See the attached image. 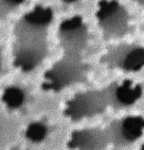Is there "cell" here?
<instances>
[{
  "instance_id": "6da1fadb",
  "label": "cell",
  "mask_w": 144,
  "mask_h": 150,
  "mask_svg": "<svg viewBox=\"0 0 144 150\" xmlns=\"http://www.w3.org/2000/svg\"><path fill=\"white\" fill-rule=\"evenodd\" d=\"M14 47V65L24 71L34 69L48 53L43 30L46 27L35 25L24 21Z\"/></svg>"
},
{
  "instance_id": "7a4b0ae2",
  "label": "cell",
  "mask_w": 144,
  "mask_h": 150,
  "mask_svg": "<svg viewBox=\"0 0 144 150\" xmlns=\"http://www.w3.org/2000/svg\"><path fill=\"white\" fill-rule=\"evenodd\" d=\"M83 73V67L76 57L67 55L57 62L45 73L48 82L43 85L46 89L59 91L77 82Z\"/></svg>"
},
{
  "instance_id": "3957f363",
  "label": "cell",
  "mask_w": 144,
  "mask_h": 150,
  "mask_svg": "<svg viewBox=\"0 0 144 150\" xmlns=\"http://www.w3.org/2000/svg\"><path fill=\"white\" fill-rule=\"evenodd\" d=\"M59 33L60 43L67 54L76 57L83 42L84 29L81 18L75 16L63 21Z\"/></svg>"
},
{
  "instance_id": "277c9868",
  "label": "cell",
  "mask_w": 144,
  "mask_h": 150,
  "mask_svg": "<svg viewBox=\"0 0 144 150\" xmlns=\"http://www.w3.org/2000/svg\"><path fill=\"white\" fill-rule=\"evenodd\" d=\"M96 96L92 93H83L74 96L67 103L65 114L73 120H79L96 110Z\"/></svg>"
},
{
  "instance_id": "5b68a950",
  "label": "cell",
  "mask_w": 144,
  "mask_h": 150,
  "mask_svg": "<svg viewBox=\"0 0 144 150\" xmlns=\"http://www.w3.org/2000/svg\"><path fill=\"white\" fill-rule=\"evenodd\" d=\"M144 119L140 116L127 117L122 122L121 134L124 139L129 142L136 141L143 134Z\"/></svg>"
},
{
  "instance_id": "8992f818",
  "label": "cell",
  "mask_w": 144,
  "mask_h": 150,
  "mask_svg": "<svg viewBox=\"0 0 144 150\" xmlns=\"http://www.w3.org/2000/svg\"><path fill=\"white\" fill-rule=\"evenodd\" d=\"M142 90L140 86H133L130 81H126L119 86L116 92L117 101L123 105H130L141 95Z\"/></svg>"
},
{
  "instance_id": "52a82bcc",
  "label": "cell",
  "mask_w": 144,
  "mask_h": 150,
  "mask_svg": "<svg viewBox=\"0 0 144 150\" xmlns=\"http://www.w3.org/2000/svg\"><path fill=\"white\" fill-rule=\"evenodd\" d=\"M52 16L50 8L37 6L25 15L24 21L35 25L47 27L52 20Z\"/></svg>"
},
{
  "instance_id": "ba28073f",
  "label": "cell",
  "mask_w": 144,
  "mask_h": 150,
  "mask_svg": "<svg viewBox=\"0 0 144 150\" xmlns=\"http://www.w3.org/2000/svg\"><path fill=\"white\" fill-rule=\"evenodd\" d=\"M123 68L128 71H137L144 66V49L136 48L126 55L122 62Z\"/></svg>"
},
{
  "instance_id": "9c48e42d",
  "label": "cell",
  "mask_w": 144,
  "mask_h": 150,
  "mask_svg": "<svg viewBox=\"0 0 144 150\" xmlns=\"http://www.w3.org/2000/svg\"><path fill=\"white\" fill-rule=\"evenodd\" d=\"M3 100L11 108H18L24 100V95L21 89L12 87L7 88L3 96Z\"/></svg>"
},
{
  "instance_id": "30bf717a",
  "label": "cell",
  "mask_w": 144,
  "mask_h": 150,
  "mask_svg": "<svg viewBox=\"0 0 144 150\" xmlns=\"http://www.w3.org/2000/svg\"><path fill=\"white\" fill-rule=\"evenodd\" d=\"M46 128L41 123L32 124L27 131V137L33 142H39L43 139L46 134Z\"/></svg>"
},
{
  "instance_id": "8fae6325",
  "label": "cell",
  "mask_w": 144,
  "mask_h": 150,
  "mask_svg": "<svg viewBox=\"0 0 144 150\" xmlns=\"http://www.w3.org/2000/svg\"><path fill=\"white\" fill-rule=\"evenodd\" d=\"M24 0H6L8 2L14 4V5H16V4H21L23 1H24Z\"/></svg>"
},
{
  "instance_id": "7c38bea8",
  "label": "cell",
  "mask_w": 144,
  "mask_h": 150,
  "mask_svg": "<svg viewBox=\"0 0 144 150\" xmlns=\"http://www.w3.org/2000/svg\"><path fill=\"white\" fill-rule=\"evenodd\" d=\"M65 2H67V3H72V2H76L78 0H62Z\"/></svg>"
},
{
  "instance_id": "4fadbf2b",
  "label": "cell",
  "mask_w": 144,
  "mask_h": 150,
  "mask_svg": "<svg viewBox=\"0 0 144 150\" xmlns=\"http://www.w3.org/2000/svg\"><path fill=\"white\" fill-rule=\"evenodd\" d=\"M0 69H1V51H0Z\"/></svg>"
},
{
  "instance_id": "5bb4252c",
  "label": "cell",
  "mask_w": 144,
  "mask_h": 150,
  "mask_svg": "<svg viewBox=\"0 0 144 150\" xmlns=\"http://www.w3.org/2000/svg\"><path fill=\"white\" fill-rule=\"evenodd\" d=\"M142 149H143V150H144V144L142 146Z\"/></svg>"
}]
</instances>
